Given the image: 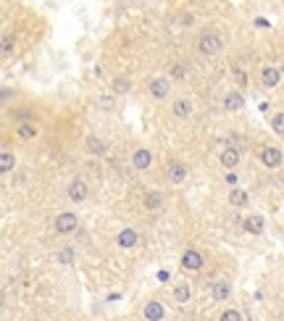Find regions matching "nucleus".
Here are the masks:
<instances>
[{"mask_svg": "<svg viewBox=\"0 0 284 321\" xmlns=\"http://www.w3.org/2000/svg\"><path fill=\"white\" fill-rule=\"evenodd\" d=\"M197 48H200L203 55H216L221 50V37H219V34H213V32H205L203 37H200Z\"/></svg>", "mask_w": 284, "mask_h": 321, "instance_id": "f257e3e1", "label": "nucleus"}, {"mask_svg": "<svg viewBox=\"0 0 284 321\" xmlns=\"http://www.w3.org/2000/svg\"><path fill=\"white\" fill-rule=\"evenodd\" d=\"M55 229H58L61 234H71V232H77V229H79V219H77V213H71V211L58 213V219H55Z\"/></svg>", "mask_w": 284, "mask_h": 321, "instance_id": "f03ea898", "label": "nucleus"}, {"mask_svg": "<svg viewBox=\"0 0 284 321\" xmlns=\"http://www.w3.org/2000/svg\"><path fill=\"white\" fill-rule=\"evenodd\" d=\"M260 160H263V166H268V169H279L281 166V150L274 145H268V147H263V153H260Z\"/></svg>", "mask_w": 284, "mask_h": 321, "instance_id": "7ed1b4c3", "label": "nucleus"}, {"mask_svg": "<svg viewBox=\"0 0 284 321\" xmlns=\"http://www.w3.org/2000/svg\"><path fill=\"white\" fill-rule=\"evenodd\" d=\"M169 93H171L169 79L158 76V79H153V82H150V95L156 98V100H166V98H169Z\"/></svg>", "mask_w": 284, "mask_h": 321, "instance_id": "20e7f679", "label": "nucleus"}, {"mask_svg": "<svg viewBox=\"0 0 284 321\" xmlns=\"http://www.w3.org/2000/svg\"><path fill=\"white\" fill-rule=\"evenodd\" d=\"M182 266L187 271H197V269H203V256H200V250H192L189 248L187 253L182 256Z\"/></svg>", "mask_w": 284, "mask_h": 321, "instance_id": "39448f33", "label": "nucleus"}, {"mask_svg": "<svg viewBox=\"0 0 284 321\" xmlns=\"http://www.w3.org/2000/svg\"><path fill=\"white\" fill-rule=\"evenodd\" d=\"M68 198H71V203H82L87 198V182L85 179H74L68 185Z\"/></svg>", "mask_w": 284, "mask_h": 321, "instance_id": "423d86ee", "label": "nucleus"}, {"mask_svg": "<svg viewBox=\"0 0 284 321\" xmlns=\"http://www.w3.org/2000/svg\"><path fill=\"white\" fill-rule=\"evenodd\" d=\"M150 164H153V153H150V150H145V147L134 150V155H132V166H134V169L145 171V169H150Z\"/></svg>", "mask_w": 284, "mask_h": 321, "instance_id": "0eeeda50", "label": "nucleus"}, {"mask_svg": "<svg viewBox=\"0 0 284 321\" xmlns=\"http://www.w3.org/2000/svg\"><path fill=\"white\" fill-rule=\"evenodd\" d=\"M166 177H169L171 185H182V182H187V166L184 164H171L169 171H166Z\"/></svg>", "mask_w": 284, "mask_h": 321, "instance_id": "6e6552de", "label": "nucleus"}, {"mask_svg": "<svg viewBox=\"0 0 284 321\" xmlns=\"http://www.w3.org/2000/svg\"><path fill=\"white\" fill-rule=\"evenodd\" d=\"M142 313H145L148 321H161L166 316V308L158 300H150V303H145V311H142Z\"/></svg>", "mask_w": 284, "mask_h": 321, "instance_id": "1a4fd4ad", "label": "nucleus"}, {"mask_svg": "<svg viewBox=\"0 0 284 321\" xmlns=\"http://www.w3.org/2000/svg\"><path fill=\"white\" fill-rule=\"evenodd\" d=\"M142 203H145L148 211H161L163 205H166V198H163L161 192H145V200H142Z\"/></svg>", "mask_w": 284, "mask_h": 321, "instance_id": "9d476101", "label": "nucleus"}, {"mask_svg": "<svg viewBox=\"0 0 284 321\" xmlns=\"http://www.w3.org/2000/svg\"><path fill=\"white\" fill-rule=\"evenodd\" d=\"M260 82H263V87H276L281 82V71H279V68H263Z\"/></svg>", "mask_w": 284, "mask_h": 321, "instance_id": "9b49d317", "label": "nucleus"}, {"mask_svg": "<svg viewBox=\"0 0 284 321\" xmlns=\"http://www.w3.org/2000/svg\"><path fill=\"white\" fill-rule=\"evenodd\" d=\"M210 295H213V300H227V297L232 295L229 282H216V284H210Z\"/></svg>", "mask_w": 284, "mask_h": 321, "instance_id": "f8f14e48", "label": "nucleus"}, {"mask_svg": "<svg viewBox=\"0 0 284 321\" xmlns=\"http://www.w3.org/2000/svg\"><path fill=\"white\" fill-rule=\"evenodd\" d=\"M116 243L121 245L124 250L134 248V245H137V232H134V229H124V232H121V234L116 237Z\"/></svg>", "mask_w": 284, "mask_h": 321, "instance_id": "ddd939ff", "label": "nucleus"}, {"mask_svg": "<svg viewBox=\"0 0 284 321\" xmlns=\"http://www.w3.org/2000/svg\"><path fill=\"white\" fill-rule=\"evenodd\" d=\"M247 200H250V195H247L242 187H234V190L229 192V203H232V205H237V208L247 205Z\"/></svg>", "mask_w": 284, "mask_h": 321, "instance_id": "4468645a", "label": "nucleus"}, {"mask_svg": "<svg viewBox=\"0 0 284 321\" xmlns=\"http://www.w3.org/2000/svg\"><path fill=\"white\" fill-rule=\"evenodd\" d=\"M14 166H16V155L8 153V150H0V174L14 171Z\"/></svg>", "mask_w": 284, "mask_h": 321, "instance_id": "2eb2a0df", "label": "nucleus"}, {"mask_svg": "<svg viewBox=\"0 0 284 321\" xmlns=\"http://www.w3.org/2000/svg\"><path fill=\"white\" fill-rule=\"evenodd\" d=\"M174 113H176V116H179V119H187L189 113H192V100H187V98H179V100L174 103Z\"/></svg>", "mask_w": 284, "mask_h": 321, "instance_id": "dca6fc26", "label": "nucleus"}, {"mask_svg": "<svg viewBox=\"0 0 284 321\" xmlns=\"http://www.w3.org/2000/svg\"><path fill=\"white\" fill-rule=\"evenodd\" d=\"M237 164H240V153H237L234 147H227V150L221 153V166H227V169H234Z\"/></svg>", "mask_w": 284, "mask_h": 321, "instance_id": "f3484780", "label": "nucleus"}, {"mask_svg": "<svg viewBox=\"0 0 284 321\" xmlns=\"http://www.w3.org/2000/svg\"><path fill=\"white\" fill-rule=\"evenodd\" d=\"M87 150L95 153V155H103L105 150H108V145H105V140H100V137H90V140H87Z\"/></svg>", "mask_w": 284, "mask_h": 321, "instance_id": "a211bd4d", "label": "nucleus"}, {"mask_svg": "<svg viewBox=\"0 0 284 321\" xmlns=\"http://www.w3.org/2000/svg\"><path fill=\"white\" fill-rule=\"evenodd\" d=\"M242 95L240 93H229L227 98H224V106H227V111H240L242 108Z\"/></svg>", "mask_w": 284, "mask_h": 321, "instance_id": "6ab92c4d", "label": "nucleus"}, {"mask_svg": "<svg viewBox=\"0 0 284 321\" xmlns=\"http://www.w3.org/2000/svg\"><path fill=\"white\" fill-rule=\"evenodd\" d=\"M245 229L250 234H260V232H263V219H260V216H250V219L245 221Z\"/></svg>", "mask_w": 284, "mask_h": 321, "instance_id": "aec40b11", "label": "nucleus"}, {"mask_svg": "<svg viewBox=\"0 0 284 321\" xmlns=\"http://www.w3.org/2000/svg\"><path fill=\"white\" fill-rule=\"evenodd\" d=\"M189 297H192V290H189L187 284H179V287L174 290V300H176V303H187Z\"/></svg>", "mask_w": 284, "mask_h": 321, "instance_id": "412c9836", "label": "nucleus"}, {"mask_svg": "<svg viewBox=\"0 0 284 321\" xmlns=\"http://www.w3.org/2000/svg\"><path fill=\"white\" fill-rule=\"evenodd\" d=\"M129 90H132V82H129L126 76H116L113 79V93L121 95V93H129Z\"/></svg>", "mask_w": 284, "mask_h": 321, "instance_id": "4be33fe9", "label": "nucleus"}, {"mask_svg": "<svg viewBox=\"0 0 284 321\" xmlns=\"http://www.w3.org/2000/svg\"><path fill=\"white\" fill-rule=\"evenodd\" d=\"M221 321H242V313L237 311V308H227V311L221 313Z\"/></svg>", "mask_w": 284, "mask_h": 321, "instance_id": "5701e85b", "label": "nucleus"}, {"mask_svg": "<svg viewBox=\"0 0 284 321\" xmlns=\"http://www.w3.org/2000/svg\"><path fill=\"white\" fill-rule=\"evenodd\" d=\"M11 50H14V37H6V40H0V58H3V55H8Z\"/></svg>", "mask_w": 284, "mask_h": 321, "instance_id": "b1692460", "label": "nucleus"}, {"mask_svg": "<svg viewBox=\"0 0 284 321\" xmlns=\"http://www.w3.org/2000/svg\"><path fill=\"white\" fill-rule=\"evenodd\" d=\"M19 134H21V137H34V134H37V127H32V124H21V127H19Z\"/></svg>", "mask_w": 284, "mask_h": 321, "instance_id": "393cba45", "label": "nucleus"}, {"mask_svg": "<svg viewBox=\"0 0 284 321\" xmlns=\"http://www.w3.org/2000/svg\"><path fill=\"white\" fill-rule=\"evenodd\" d=\"M58 261H61V263H71V261H74V250H71V248H63L61 253H58Z\"/></svg>", "mask_w": 284, "mask_h": 321, "instance_id": "a878e982", "label": "nucleus"}, {"mask_svg": "<svg viewBox=\"0 0 284 321\" xmlns=\"http://www.w3.org/2000/svg\"><path fill=\"white\" fill-rule=\"evenodd\" d=\"M274 132L276 134L284 132V116H281V113H276V116H274Z\"/></svg>", "mask_w": 284, "mask_h": 321, "instance_id": "bb28decb", "label": "nucleus"}, {"mask_svg": "<svg viewBox=\"0 0 284 321\" xmlns=\"http://www.w3.org/2000/svg\"><path fill=\"white\" fill-rule=\"evenodd\" d=\"M171 74H174V79H182V76L187 74V68L179 63V66H174V71H171Z\"/></svg>", "mask_w": 284, "mask_h": 321, "instance_id": "cd10ccee", "label": "nucleus"}, {"mask_svg": "<svg viewBox=\"0 0 284 321\" xmlns=\"http://www.w3.org/2000/svg\"><path fill=\"white\" fill-rule=\"evenodd\" d=\"M237 82H240V85H247V74H245V71H237Z\"/></svg>", "mask_w": 284, "mask_h": 321, "instance_id": "c85d7f7f", "label": "nucleus"}, {"mask_svg": "<svg viewBox=\"0 0 284 321\" xmlns=\"http://www.w3.org/2000/svg\"><path fill=\"white\" fill-rule=\"evenodd\" d=\"M227 185H237V177L234 174H227Z\"/></svg>", "mask_w": 284, "mask_h": 321, "instance_id": "c756f323", "label": "nucleus"}]
</instances>
